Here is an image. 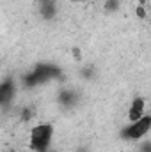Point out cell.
Segmentation results:
<instances>
[{
  "label": "cell",
  "instance_id": "obj_1",
  "mask_svg": "<svg viewBox=\"0 0 151 152\" xmlns=\"http://www.w3.org/2000/svg\"><path fill=\"white\" fill-rule=\"evenodd\" d=\"M52 140H53V126L48 122H41L30 129L29 147L34 152H48Z\"/></svg>",
  "mask_w": 151,
  "mask_h": 152
},
{
  "label": "cell",
  "instance_id": "obj_2",
  "mask_svg": "<svg viewBox=\"0 0 151 152\" xmlns=\"http://www.w3.org/2000/svg\"><path fill=\"white\" fill-rule=\"evenodd\" d=\"M151 131V113H146L142 118L130 122L128 127L123 129V138L124 140H141Z\"/></svg>",
  "mask_w": 151,
  "mask_h": 152
},
{
  "label": "cell",
  "instance_id": "obj_3",
  "mask_svg": "<svg viewBox=\"0 0 151 152\" xmlns=\"http://www.w3.org/2000/svg\"><path fill=\"white\" fill-rule=\"evenodd\" d=\"M146 115V101L144 97H135L128 108V120L130 122H135L139 118H142Z\"/></svg>",
  "mask_w": 151,
  "mask_h": 152
},
{
  "label": "cell",
  "instance_id": "obj_4",
  "mask_svg": "<svg viewBox=\"0 0 151 152\" xmlns=\"http://www.w3.org/2000/svg\"><path fill=\"white\" fill-rule=\"evenodd\" d=\"M13 96H14V83H13V80L2 81V85H0V103L4 106H7L9 101L13 99Z\"/></svg>",
  "mask_w": 151,
  "mask_h": 152
},
{
  "label": "cell",
  "instance_id": "obj_5",
  "mask_svg": "<svg viewBox=\"0 0 151 152\" xmlns=\"http://www.w3.org/2000/svg\"><path fill=\"white\" fill-rule=\"evenodd\" d=\"M39 11L41 14L46 18V20H52L57 12V7H55V0H41L39 2Z\"/></svg>",
  "mask_w": 151,
  "mask_h": 152
},
{
  "label": "cell",
  "instance_id": "obj_6",
  "mask_svg": "<svg viewBox=\"0 0 151 152\" xmlns=\"http://www.w3.org/2000/svg\"><path fill=\"white\" fill-rule=\"evenodd\" d=\"M119 7V0H107V11H115Z\"/></svg>",
  "mask_w": 151,
  "mask_h": 152
},
{
  "label": "cell",
  "instance_id": "obj_7",
  "mask_svg": "<svg viewBox=\"0 0 151 152\" xmlns=\"http://www.w3.org/2000/svg\"><path fill=\"white\" fill-rule=\"evenodd\" d=\"M137 16H139V18H142V20L146 18V11H144V7H142V5H139V7H137Z\"/></svg>",
  "mask_w": 151,
  "mask_h": 152
}]
</instances>
